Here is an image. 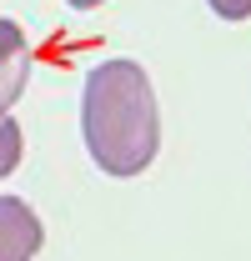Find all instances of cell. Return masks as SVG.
Here are the masks:
<instances>
[{
    "instance_id": "1",
    "label": "cell",
    "mask_w": 251,
    "mask_h": 261,
    "mask_svg": "<svg viewBox=\"0 0 251 261\" xmlns=\"http://www.w3.org/2000/svg\"><path fill=\"white\" fill-rule=\"evenodd\" d=\"M81 136L106 176H141L161 151V116L151 75L126 56L101 61L81 91Z\"/></svg>"
},
{
    "instance_id": "6",
    "label": "cell",
    "mask_w": 251,
    "mask_h": 261,
    "mask_svg": "<svg viewBox=\"0 0 251 261\" xmlns=\"http://www.w3.org/2000/svg\"><path fill=\"white\" fill-rule=\"evenodd\" d=\"M65 5H76V10H95L101 0H65Z\"/></svg>"
},
{
    "instance_id": "3",
    "label": "cell",
    "mask_w": 251,
    "mask_h": 261,
    "mask_svg": "<svg viewBox=\"0 0 251 261\" xmlns=\"http://www.w3.org/2000/svg\"><path fill=\"white\" fill-rule=\"evenodd\" d=\"M31 81V40L15 20L0 15V116H10V106L26 96Z\"/></svg>"
},
{
    "instance_id": "5",
    "label": "cell",
    "mask_w": 251,
    "mask_h": 261,
    "mask_svg": "<svg viewBox=\"0 0 251 261\" xmlns=\"http://www.w3.org/2000/svg\"><path fill=\"white\" fill-rule=\"evenodd\" d=\"M221 20H251V0H206Z\"/></svg>"
},
{
    "instance_id": "4",
    "label": "cell",
    "mask_w": 251,
    "mask_h": 261,
    "mask_svg": "<svg viewBox=\"0 0 251 261\" xmlns=\"http://www.w3.org/2000/svg\"><path fill=\"white\" fill-rule=\"evenodd\" d=\"M26 156V136L15 126V116H0V176H10Z\"/></svg>"
},
{
    "instance_id": "2",
    "label": "cell",
    "mask_w": 251,
    "mask_h": 261,
    "mask_svg": "<svg viewBox=\"0 0 251 261\" xmlns=\"http://www.w3.org/2000/svg\"><path fill=\"white\" fill-rule=\"evenodd\" d=\"M45 226L20 196H0V261H35Z\"/></svg>"
}]
</instances>
